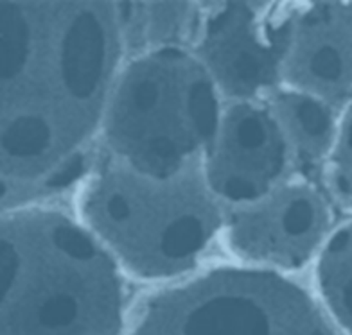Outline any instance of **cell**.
Returning <instances> with one entry per match:
<instances>
[{"label":"cell","instance_id":"obj_8","mask_svg":"<svg viewBox=\"0 0 352 335\" xmlns=\"http://www.w3.org/2000/svg\"><path fill=\"white\" fill-rule=\"evenodd\" d=\"M148 335H333L320 323L284 326L259 299L246 294L221 292L196 301L180 321Z\"/></svg>","mask_w":352,"mask_h":335},{"label":"cell","instance_id":"obj_2","mask_svg":"<svg viewBox=\"0 0 352 335\" xmlns=\"http://www.w3.org/2000/svg\"><path fill=\"white\" fill-rule=\"evenodd\" d=\"M210 194L186 170L160 179L121 163L88 185L83 216L131 271L167 276L195 266L218 233Z\"/></svg>","mask_w":352,"mask_h":335},{"label":"cell","instance_id":"obj_10","mask_svg":"<svg viewBox=\"0 0 352 335\" xmlns=\"http://www.w3.org/2000/svg\"><path fill=\"white\" fill-rule=\"evenodd\" d=\"M316 284L334 319L352 335V222L325 242L316 266Z\"/></svg>","mask_w":352,"mask_h":335},{"label":"cell","instance_id":"obj_1","mask_svg":"<svg viewBox=\"0 0 352 335\" xmlns=\"http://www.w3.org/2000/svg\"><path fill=\"white\" fill-rule=\"evenodd\" d=\"M218 88L198 58L176 47L149 52L126 69L111 97L104 135L122 165L173 178L210 146L218 129Z\"/></svg>","mask_w":352,"mask_h":335},{"label":"cell","instance_id":"obj_6","mask_svg":"<svg viewBox=\"0 0 352 335\" xmlns=\"http://www.w3.org/2000/svg\"><path fill=\"white\" fill-rule=\"evenodd\" d=\"M2 284V335H117L121 289L113 276L92 285Z\"/></svg>","mask_w":352,"mask_h":335},{"label":"cell","instance_id":"obj_7","mask_svg":"<svg viewBox=\"0 0 352 335\" xmlns=\"http://www.w3.org/2000/svg\"><path fill=\"white\" fill-rule=\"evenodd\" d=\"M283 79L331 106L351 95L352 2L297 4Z\"/></svg>","mask_w":352,"mask_h":335},{"label":"cell","instance_id":"obj_3","mask_svg":"<svg viewBox=\"0 0 352 335\" xmlns=\"http://www.w3.org/2000/svg\"><path fill=\"white\" fill-rule=\"evenodd\" d=\"M297 4L225 2L207 14L196 58L216 88L252 99L283 79Z\"/></svg>","mask_w":352,"mask_h":335},{"label":"cell","instance_id":"obj_5","mask_svg":"<svg viewBox=\"0 0 352 335\" xmlns=\"http://www.w3.org/2000/svg\"><path fill=\"white\" fill-rule=\"evenodd\" d=\"M209 147L205 181L216 198L237 207L277 189L292 152L272 110L246 101L223 111Z\"/></svg>","mask_w":352,"mask_h":335},{"label":"cell","instance_id":"obj_9","mask_svg":"<svg viewBox=\"0 0 352 335\" xmlns=\"http://www.w3.org/2000/svg\"><path fill=\"white\" fill-rule=\"evenodd\" d=\"M272 113L300 160L315 163L329 157L338 133L331 104L289 88L275 95Z\"/></svg>","mask_w":352,"mask_h":335},{"label":"cell","instance_id":"obj_11","mask_svg":"<svg viewBox=\"0 0 352 335\" xmlns=\"http://www.w3.org/2000/svg\"><path fill=\"white\" fill-rule=\"evenodd\" d=\"M329 183L336 199L352 210V104L338 126L329 154Z\"/></svg>","mask_w":352,"mask_h":335},{"label":"cell","instance_id":"obj_4","mask_svg":"<svg viewBox=\"0 0 352 335\" xmlns=\"http://www.w3.org/2000/svg\"><path fill=\"white\" fill-rule=\"evenodd\" d=\"M329 222V207L313 187L284 183L232 213L227 244L246 262L298 269L318 251Z\"/></svg>","mask_w":352,"mask_h":335}]
</instances>
